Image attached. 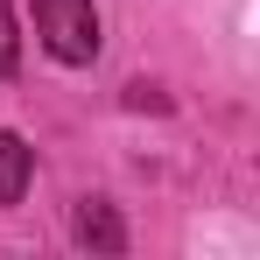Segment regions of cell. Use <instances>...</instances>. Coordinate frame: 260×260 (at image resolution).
Wrapping results in <instances>:
<instances>
[{
    "mask_svg": "<svg viewBox=\"0 0 260 260\" xmlns=\"http://www.w3.org/2000/svg\"><path fill=\"white\" fill-rule=\"evenodd\" d=\"M36 7V36L56 63H91L99 56V7L91 0H28Z\"/></svg>",
    "mask_w": 260,
    "mask_h": 260,
    "instance_id": "cell-1",
    "label": "cell"
},
{
    "mask_svg": "<svg viewBox=\"0 0 260 260\" xmlns=\"http://www.w3.org/2000/svg\"><path fill=\"white\" fill-rule=\"evenodd\" d=\"M71 232H78L85 246H99V253H127V225H120V211H113L106 197H85L78 218H71Z\"/></svg>",
    "mask_w": 260,
    "mask_h": 260,
    "instance_id": "cell-2",
    "label": "cell"
},
{
    "mask_svg": "<svg viewBox=\"0 0 260 260\" xmlns=\"http://www.w3.org/2000/svg\"><path fill=\"white\" fill-rule=\"evenodd\" d=\"M28 169H36L28 141H21V134H0V211H7V204H21V190H28Z\"/></svg>",
    "mask_w": 260,
    "mask_h": 260,
    "instance_id": "cell-3",
    "label": "cell"
},
{
    "mask_svg": "<svg viewBox=\"0 0 260 260\" xmlns=\"http://www.w3.org/2000/svg\"><path fill=\"white\" fill-rule=\"evenodd\" d=\"M14 71H21V36H14V14L0 0V78H14Z\"/></svg>",
    "mask_w": 260,
    "mask_h": 260,
    "instance_id": "cell-4",
    "label": "cell"
}]
</instances>
